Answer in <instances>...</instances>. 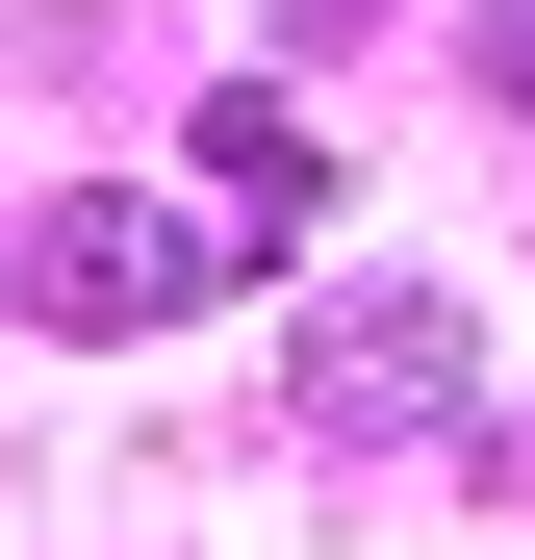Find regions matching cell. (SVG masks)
<instances>
[{
  "label": "cell",
  "instance_id": "2",
  "mask_svg": "<svg viewBox=\"0 0 535 560\" xmlns=\"http://www.w3.org/2000/svg\"><path fill=\"white\" fill-rule=\"evenodd\" d=\"M205 280H230V230H205V205H103V178H77V205L26 230V306H51V331H178Z\"/></svg>",
  "mask_w": 535,
  "mask_h": 560
},
{
  "label": "cell",
  "instance_id": "3",
  "mask_svg": "<svg viewBox=\"0 0 535 560\" xmlns=\"http://www.w3.org/2000/svg\"><path fill=\"white\" fill-rule=\"evenodd\" d=\"M460 51H485V103H535V0H485V26H460Z\"/></svg>",
  "mask_w": 535,
  "mask_h": 560
},
{
  "label": "cell",
  "instance_id": "1",
  "mask_svg": "<svg viewBox=\"0 0 535 560\" xmlns=\"http://www.w3.org/2000/svg\"><path fill=\"white\" fill-rule=\"evenodd\" d=\"M460 408H485V306H460V280H332V306L281 331V433L306 458H408Z\"/></svg>",
  "mask_w": 535,
  "mask_h": 560
}]
</instances>
